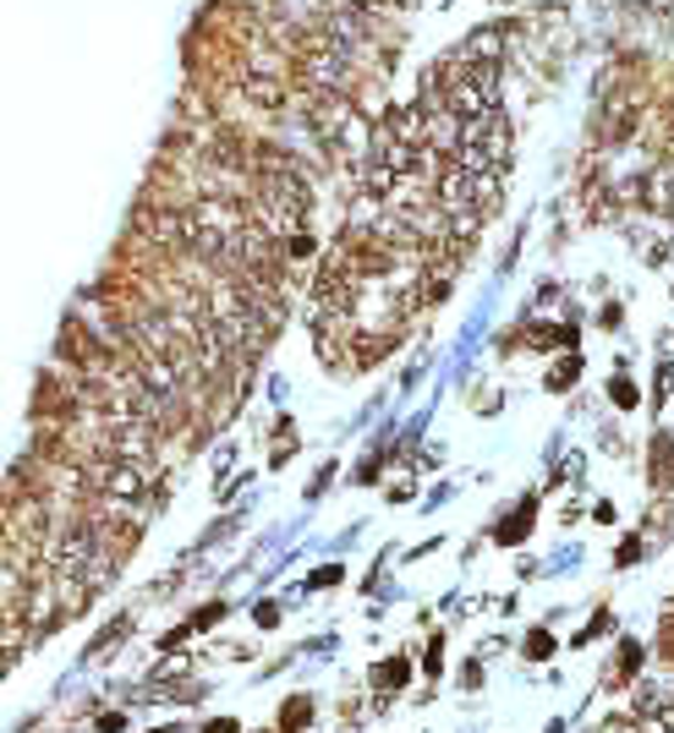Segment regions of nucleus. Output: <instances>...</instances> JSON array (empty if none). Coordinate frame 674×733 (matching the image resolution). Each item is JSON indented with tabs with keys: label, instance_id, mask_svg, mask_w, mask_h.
<instances>
[]
</instances>
